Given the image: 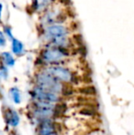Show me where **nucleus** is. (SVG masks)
Returning a JSON list of instances; mask_svg holds the SVG:
<instances>
[{"label":"nucleus","instance_id":"f257e3e1","mask_svg":"<svg viewBox=\"0 0 134 135\" xmlns=\"http://www.w3.org/2000/svg\"><path fill=\"white\" fill-rule=\"evenodd\" d=\"M36 85L44 90L50 91L54 94L60 95L63 97L68 92L66 85L61 83L52 75L47 73L45 70H42L36 75Z\"/></svg>","mask_w":134,"mask_h":135},{"label":"nucleus","instance_id":"f03ea898","mask_svg":"<svg viewBox=\"0 0 134 135\" xmlns=\"http://www.w3.org/2000/svg\"><path fill=\"white\" fill-rule=\"evenodd\" d=\"M70 56L68 49L58 48V47L47 46L43 49L39 55V60L44 65H58L65 62Z\"/></svg>","mask_w":134,"mask_h":135},{"label":"nucleus","instance_id":"7ed1b4c3","mask_svg":"<svg viewBox=\"0 0 134 135\" xmlns=\"http://www.w3.org/2000/svg\"><path fill=\"white\" fill-rule=\"evenodd\" d=\"M44 70L64 85H73V84H76L77 82L76 75L70 68L62 64L46 66Z\"/></svg>","mask_w":134,"mask_h":135},{"label":"nucleus","instance_id":"20e7f679","mask_svg":"<svg viewBox=\"0 0 134 135\" xmlns=\"http://www.w3.org/2000/svg\"><path fill=\"white\" fill-rule=\"evenodd\" d=\"M69 28H67L65 25L62 23H56L44 26L42 36L48 41V44H50L57 40L69 37Z\"/></svg>","mask_w":134,"mask_h":135},{"label":"nucleus","instance_id":"39448f33","mask_svg":"<svg viewBox=\"0 0 134 135\" xmlns=\"http://www.w3.org/2000/svg\"><path fill=\"white\" fill-rule=\"evenodd\" d=\"M31 97L34 99V102L47 104H60L62 101V98H63L60 95L44 90L37 85L31 91Z\"/></svg>","mask_w":134,"mask_h":135},{"label":"nucleus","instance_id":"423d86ee","mask_svg":"<svg viewBox=\"0 0 134 135\" xmlns=\"http://www.w3.org/2000/svg\"><path fill=\"white\" fill-rule=\"evenodd\" d=\"M62 20H65L63 11L58 8V7H51L50 8H48L43 13L41 20V24L44 27V26L52 25V24L62 23L63 22Z\"/></svg>","mask_w":134,"mask_h":135},{"label":"nucleus","instance_id":"0eeeda50","mask_svg":"<svg viewBox=\"0 0 134 135\" xmlns=\"http://www.w3.org/2000/svg\"><path fill=\"white\" fill-rule=\"evenodd\" d=\"M59 125L55 120H45L39 122L38 126V135H48L52 132H60Z\"/></svg>","mask_w":134,"mask_h":135},{"label":"nucleus","instance_id":"6e6552de","mask_svg":"<svg viewBox=\"0 0 134 135\" xmlns=\"http://www.w3.org/2000/svg\"><path fill=\"white\" fill-rule=\"evenodd\" d=\"M55 0H33L32 7L36 12H45L48 8L52 7Z\"/></svg>","mask_w":134,"mask_h":135},{"label":"nucleus","instance_id":"1a4fd4ad","mask_svg":"<svg viewBox=\"0 0 134 135\" xmlns=\"http://www.w3.org/2000/svg\"><path fill=\"white\" fill-rule=\"evenodd\" d=\"M5 119L7 124H9L12 127H16L19 123V116L15 110L13 109H7L5 112Z\"/></svg>","mask_w":134,"mask_h":135},{"label":"nucleus","instance_id":"9d476101","mask_svg":"<svg viewBox=\"0 0 134 135\" xmlns=\"http://www.w3.org/2000/svg\"><path fill=\"white\" fill-rule=\"evenodd\" d=\"M12 52L16 55H21L24 52V45L18 39H13L12 40Z\"/></svg>","mask_w":134,"mask_h":135},{"label":"nucleus","instance_id":"9b49d317","mask_svg":"<svg viewBox=\"0 0 134 135\" xmlns=\"http://www.w3.org/2000/svg\"><path fill=\"white\" fill-rule=\"evenodd\" d=\"M9 93H10L11 98H12L14 103L19 104L21 102V94H20L19 89L17 88V87H13V88L10 89Z\"/></svg>","mask_w":134,"mask_h":135},{"label":"nucleus","instance_id":"f8f14e48","mask_svg":"<svg viewBox=\"0 0 134 135\" xmlns=\"http://www.w3.org/2000/svg\"><path fill=\"white\" fill-rule=\"evenodd\" d=\"M2 61L7 66H14L15 64V59L12 56V54L9 52H3L2 54Z\"/></svg>","mask_w":134,"mask_h":135},{"label":"nucleus","instance_id":"ddd939ff","mask_svg":"<svg viewBox=\"0 0 134 135\" xmlns=\"http://www.w3.org/2000/svg\"><path fill=\"white\" fill-rule=\"evenodd\" d=\"M0 77H2V78H7V70L4 66L0 68Z\"/></svg>","mask_w":134,"mask_h":135},{"label":"nucleus","instance_id":"4468645a","mask_svg":"<svg viewBox=\"0 0 134 135\" xmlns=\"http://www.w3.org/2000/svg\"><path fill=\"white\" fill-rule=\"evenodd\" d=\"M6 44V39L5 36H4L3 32H0V47L4 46Z\"/></svg>","mask_w":134,"mask_h":135},{"label":"nucleus","instance_id":"2eb2a0df","mask_svg":"<svg viewBox=\"0 0 134 135\" xmlns=\"http://www.w3.org/2000/svg\"><path fill=\"white\" fill-rule=\"evenodd\" d=\"M5 33L8 36L9 38L13 40V35H12V31H11V28L9 27H5Z\"/></svg>","mask_w":134,"mask_h":135},{"label":"nucleus","instance_id":"dca6fc26","mask_svg":"<svg viewBox=\"0 0 134 135\" xmlns=\"http://www.w3.org/2000/svg\"><path fill=\"white\" fill-rule=\"evenodd\" d=\"M59 1L63 6H69L71 4V0H59Z\"/></svg>","mask_w":134,"mask_h":135},{"label":"nucleus","instance_id":"f3484780","mask_svg":"<svg viewBox=\"0 0 134 135\" xmlns=\"http://www.w3.org/2000/svg\"><path fill=\"white\" fill-rule=\"evenodd\" d=\"M2 10H3V6H2V4H0V20H1V15H2Z\"/></svg>","mask_w":134,"mask_h":135},{"label":"nucleus","instance_id":"a211bd4d","mask_svg":"<svg viewBox=\"0 0 134 135\" xmlns=\"http://www.w3.org/2000/svg\"><path fill=\"white\" fill-rule=\"evenodd\" d=\"M48 135H60V134H59V132H52V133H50Z\"/></svg>","mask_w":134,"mask_h":135},{"label":"nucleus","instance_id":"6ab92c4d","mask_svg":"<svg viewBox=\"0 0 134 135\" xmlns=\"http://www.w3.org/2000/svg\"><path fill=\"white\" fill-rule=\"evenodd\" d=\"M3 67V65H2V62H1V59H0V68Z\"/></svg>","mask_w":134,"mask_h":135}]
</instances>
